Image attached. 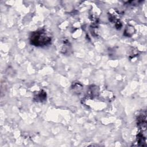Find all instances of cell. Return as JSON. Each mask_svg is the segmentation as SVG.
Segmentation results:
<instances>
[{"label":"cell","instance_id":"obj_1","mask_svg":"<svg viewBox=\"0 0 147 147\" xmlns=\"http://www.w3.org/2000/svg\"><path fill=\"white\" fill-rule=\"evenodd\" d=\"M51 41V37L45 30H39L33 32L30 37V44L36 47H43L49 44Z\"/></svg>","mask_w":147,"mask_h":147}]
</instances>
